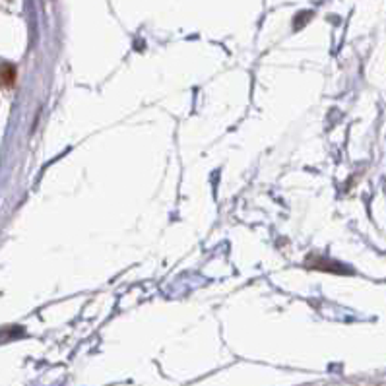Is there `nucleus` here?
<instances>
[{"label":"nucleus","mask_w":386,"mask_h":386,"mask_svg":"<svg viewBox=\"0 0 386 386\" xmlns=\"http://www.w3.org/2000/svg\"><path fill=\"white\" fill-rule=\"evenodd\" d=\"M16 82V66L10 63L2 64V85L10 88Z\"/></svg>","instance_id":"nucleus-1"}]
</instances>
